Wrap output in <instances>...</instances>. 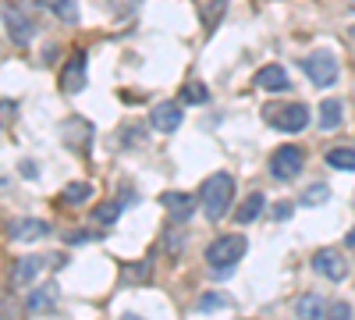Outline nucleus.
Wrapping results in <instances>:
<instances>
[{
	"instance_id": "26",
	"label": "nucleus",
	"mask_w": 355,
	"mask_h": 320,
	"mask_svg": "<svg viewBox=\"0 0 355 320\" xmlns=\"http://www.w3.org/2000/svg\"><path fill=\"white\" fill-rule=\"evenodd\" d=\"M117 217H121V207H117V203H103L100 210H93V221L96 224H114Z\"/></svg>"
},
{
	"instance_id": "11",
	"label": "nucleus",
	"mask_w": 355,
	"mask_h": 320,
	"mask_svg": "<svg viewBox=\"0 0 355 320\" xmlns=\"http://www.w3.org/2000/svg\"><path fill=\"white\" fill-rule=\"evenodd\" d=\"M150 125H153L157 132H174L178 125H182V107L171 103V100L157 103V107L150 110Z\"/></svg>"
},
{
	"instance_id": "22",
	"label": "nucleus",
	"mask_w": 355,
	"mask_h": 320,
	"mask_svg": "<svg viewBox=\"0 0 355 320\" xmlns=\"http://www.w3.org/2000/svg\"><path fill=\"white\" fill-rule=\"evenodd\" d=\"M327 199H331V189H327V182L309 185V189L299 196V203H302V207H320V203H327Z\"/></svg>"
},
{
	"instance_id": "12",
	"label": "nucleus",
	"mask_w": 355,
	"mask_h": 320,
	"mask_svg": "<svg viewBox=\"0 0 355 320\" xmlns=\"http://www.w3.org/2000/svg\"><path fill=\"white\" fill-rule=\"evenodd\" d=\"M256 85H259V90H266V93H284L288 85H291V78H288V71L281 65H266V68L256 71Z\"/></svg>"
},
{
	"instance_id": "9",
	"label": "nucleus",
	"mask_w": 355,
	"mask_h": 320,
	"mask_svg": "<svg viewBox=\"0 0 355 320\" xmlns=\"http://www.w3.org/2000/svg\"><path fill=\"white\" fill-rule=\"evenodd\" d=\"M61 139H64V146H71V150H89L93 125H89L85 118H68L64 128H61Z\"/></svg>"
},
{
	"instance_id": "1",
	"label": "nucleus",
	"mask_w": 355,
	"mask_h": 320,
	"mask_svg": "<svg viewBox=\"0 0 355 320\" xmlns=\"http://www.w3.org/2000/svg\"><path fill=\"white\" fill-rule=\"evenodd\" d=\"M199 199H202V214L210 217V221L227 217V210H231V199H234V178H231L227 171L210 174V178L202 182V189H199Z\"/></svg>"
},
{
	"instance_id": "31",
	"label": "nucleus",
	"mask_w": 355,
	"mask_h": 320,
	"mask_svg": "<svg viewBox=\"0 0 355 320\" xmlns=\"http://www.w3.org/2000/svg\"><path fill=\"white\" fill-rule=\"evenodd\" d=\"M274 217H277V221H288V217H291V203H277V207H274Z\"/></svg>"
},
{
	"instance_id": "24",
	"label": "nucleus",
	"mask_w": 355,
	"mask_h": 320,
	"mask_svg": "<svg viewBox=\"0 0 355 320\" xmlns=\"http://www.w3.org/2000/svg\"><path fill=\"white\" fill-rule=\"evenodd\" d=\"M64 203H85L89 196H93V185L89 182H71V185H64Z\"/></svg>"
},
{
	"instance_id": "32",
	"label": "nucleus",
	"mask_w": 355,
	"mask_h": 320,
	"mask_svg": "<svg viewBox=\"0 0 355 320\" xmlns=\"http://www.w3.org/2000/svg\"><path fill=\"white\" fill-rule=\"evenodd\" d=\"M348 246H355V228L348 231Z\"/></svg>"
},
{
	"instance_id": "4",
	"label": "nucleus",
	"mask_w": 355,
	"mask_h": 320,
	"mask_svg": "<svg viewBox=\"0 0 355 320\" xmlns=\"http://www.w3.org/2000/svg\"><path fill=\"white\" fill-rule=\"evenodd\" d=\"M302 71L313 85H320V90H327V85L338 82V57L331 50H313L302 57Z\"/></svg>"
},
{
	"instance_id": "21",
	"label": "nucleus",
	"mask_w": 355,
	"mask_h": 320,
	"mask_svg": "<svg viewBox=\"0 0 355 320\" xmlns=\"http://www.w3.org/2000/svg\"><path fill=\"white\" fill-rule=\"evenodd\" d=\"M224 0H210V4H206L202 8V28H206V33H214V28L220 25V18H224Z\"/></svg>"
},
{
	"instance_id": "33",
	"label": "nucleus",
	"mask_w": 355,
	"mask_h": 320,
	"mask_svg": "<svg viewBox=\"0 0 355 320\" xmlns=\"http://www.w3.org/2000/svg\"><path fill=\"white\" fill-rule=\"evenodd\" d=\"M121 320H142V317H135V313H125V317H121Z\"/></svg>"
},
{
	"instance_id": "19",
	"label": "nucleus",
	"mask_w": 355,
	"mask_h": 320,
	"mask_svg": "<svg viewBox=\"0 0 355 320\" xmlns=\"http://www.w3.org/2000/svg\"><path fill=\"white\" fill-rule=\"evenodd\" d=\"M295 313H299V320H320L323 317V299L306 292V296H299V303H295Z\"/></svg>"
},
{
	"instance_id": "28",
	"label": "nucleus",
	"mask_w": 355,
	"mask_h": 320,
	"mask_svg": "<svg viewBox=\"0 0 355 320\" xmlns=\"http://www.w3.org/2000/svg\"><path fill=\"white\" fill-rule=\"evenodd\" d=\"M15 114H18V103L15 100H0V128H8Z\"/></svg>"
},
{
	"instance_id": "15",
	"label": "nucleus",
	"mask_w": 355,
	"mask_h": 320,
	"mask_svg": "<svg viewBox=\"0 0 355 320\" xmlns=\"http://www.w3.org/2000/svg\"><path fill=\"white\" fill-rule=\"evenodd\" d=\"M160 203L171 210V217L182 221V217H189V214H192V203H196V199H192L189 192H164V196H160Z\"/></svg>"
},
{
	"instance_id": "14",
	"label": "nucleus",
	"mask_w": 355,
	"mask_h": 320,
	"mask_svg": "<svg viewBox=\"0 0 355 320\" xmlns=\"http://www.w3.org/2000/svg\"><path fill=\"white\" fill-rule=\"evenodd\" d=\"M28 4H36V8H43V11L57 15V18L68 22V25H75V22H78V4H75V0H28Z\"/></svg>"
},
{
	"instance_id": "23",
	"label": "nucleus",
	"mask_w": 355,
	"mask_h": 320,
	"mask_svg": "<svg viewBox=\"0 0 355 320\" xmlns=\"http://www.w3.org/2000/svg\"><path fill=\"white\" fill-rule=\"evenodd\" d=\"M182 100L185 103H206V100H210V90H206L202 82H185L182 85Z\"/></svg>"
},
{
	"instance_id": "29",
	"label": "nucleus",
	"mask_w": 355,
	"mask_h": 320,
	"mask_svg": "<svg viewBox=\"0 0 355 320\" xmlns=\"http://www.w3.org/2000/svg\"><path fill=\"white\" fill-rule=\"evenodd\" d=\"M327 320H352V306L348 303H334L331 313H327Z\"/></svg>"
},
{
	"instance_id": "34",
	"label": "nucleus",
	"mask_w": 355,
	"mask_h": 320,
	"mask_svg": "<svg viewBox=\"0 0 355 320\" xmlns=\"http://www.w3.org/2000/svg\"><path fill=\"white\" fill-rule=\"evenodd\" d=\"M348 4H352V8H355V0H348Z\"/></svg>"
},
{
	"instance_id": "16",
	"label": "nucleus",
	"mask_w": 355,
	"mask_h": 320,
	"mask_svg": "<svg viewBox=\"0 0 355 320\" xmlns=\"http://www.w3.org/2000/svg\"><path fill=\"white\" fill-rule=\"evenodd\" d=\"M320 128H323V132H334V128H341V100L327 96V100L320 103Z\"/></svg>"
},
{
	"instance_id": "5",
	"label": "nucleus",
	"mask_w": 355,
	"mask_h": 320,
	"mask_svg": "<svg viewBox=\"0 0 355 320\" xmlns=\"http://www.w3.org/2000/svg\"><path fill=\"white\" fill-rule=\"evenodd\" d=\"M306 164V153L299 146H277L270 153V174L277 182H291V178H299V171Z\"/></svg>"
},
{
	"instance_id": "17",
	"label": "nucleus",
	"mask_w": 355,
	"mask_h": 320,
	"mask_svg": "<svg viewBox=\"0 0 355 320\" xmlns=\"http://www.w3.org/2000/svg\"><path fill=\"white\" fill-rule=\"evenodd\" d=\"M263 207H266V199H263V192H252L245 203H242V207L239 210H234V221H239V224H252L259 214H263Z\"/></svg>"
},
{
	"instance_id": "18",
	"label": "nucleus",
	"mask_w": 355,
	"mask_h": 320,
	"mask_svg": "<svg viewBox=\"0 0 355 320\" xmlns=\"http://www.w3.org/2000/svg\"><path fill=\"white\" fill-rule=\"evenodd\" d=\"M53 303H57V285H43V288H36V292L25 299V306L33 310V313H40V310H53Z\"/></svg>"
},
{
	"instance_id": "3",
	"label": "nucleus",
	"mask_w": 355,
	"mask_h": 320,
	"mask_svg": "<svg viewBox=\"0 0 355 320\" xmlns=\"http://www.w3.org/2000/svg\"><path fill=\"white\" fill-rule=\"evenodd\" d=\"M263 121L277 132H302V128H309V107L295 103V100L291 103H266Z\"/></svg>"
},
{
	"instance_id": "20",
	"label": "nucleus",
	"mask_w": 355,
	"mask_h": 320,
	"mask_svg": "<svg viewBox=\"0 0 355 320\" xmlns=\"http://www.w3.org/2000/svg\"><path fill=\"white\" fill-rule=\"evenodd\" d=\"M327 164L338 171H355V146H334L327 150Z\"/></svg>"
},
{
	"instance_id": "6",
	"label": "nucleus",
	"mask_w": 355,
	"mask_h": 320,
	"mask_svg": "<svg viewBox=\"0 0 355 320\" xmlns=\"http://www.w3.org/2000/svg\"><path fill=\"white\" fill-rule=\"evenodd\" d=\"M313 271L320 278H331V281H345L348 278V264H345V256L338 249H316L313 253Z\"/></svg>"
},
{
	"instance_id": "25",
	"label": "nucleus",
	"mask_w": 355,
	"mask_h": 320,
	"mask_svg": "<svg viewBox=\"0 0 355 320\" xmlns=\"http://www.w3.org/2000/svg\"><path fill=\"white\" fill-rule=\"evenodd\" d=\"M231 306V299L224 296V292H206L202 299H199V310L206 313V310H227Z\"/></svg>"
},
{
	"instance_id": "10",
	"label": "nucleus",
	"mask_w": 355,
	"mask_h": 320,
	"mask_svg": "<svg viewBox=\"0 0 355 320\" xmlns=\"http://www.w3.org/2000/svg\"><path fill=\"white\" fill-rule=\"evenodd\" d=\"M82 85H85V53L75 50L71 61H68L64 71H61V90H64V93H78Z\"/></svg>"
},
{
	"instance_id": "2",
	"label": "nucleus",
	"mask_w": 355,
	"mask_h": 320,
	"mask_svg": "<svg viewBox=\"0 0 355 320\" xmlns=\"http://www.w3.org/2000/svg\"><path fill=\"white\" fill-rule=\"evenodd\" d=\"M245 249H249V242L242 235H224V239H217L210 249H206V264H210V271L217 278H227L231 267L245 256Z\"/></svg>"
},
{
	"instance_id": "30",
	"label": "nucleus",
	"mask_w": 355,
	"mask_h": 320,
	"mask_svg": "<svg viewBox=\"0 0 355 320\" xmlns=\"http://www.w3.org/2000/svg\"><path fill=\"white\" fill-rule=\"evenodd\" d=\"M182 246H185V239L178 231H167V253H182Z\"/></svg>"
},
{
	"instance_id": "7",
	"label": "nucleus",
	"mask_w": 355,
	"mask_h": 320,
	"mask_svg": "<svg viewBox=\"0 0 355 320\" xmlns=\"http://www.w3.org/2000/svg\"><path fill=\"white\" fill-rule=\"evenodd\" d=\"M50 224L46 221H36V217H15L11 224H8V235L15 239V242H36V239H46L50 235Z\"/></svg>"
},
{
	"instance_id": "27",
	"label": "nucleus",
	"mask_w": 355,
	"mask_h": 320,
	"mask_svg": "<svg viewBox=\"0 0 355 320\" xmlns=\"http://www.w3.org/2000/svg\"><path fill=\"white\" fill-rule=\"evenodd\" d=\"M146 278H150V264H146V260H142V264H128V267H125V281L139 285V281H146Z\"/></svg>"
},
{
	"instance_id": "13",
	"label": "nucleus",
	"mask_w": 355,
	"mask_h": 320,
	"mask_svg": "<svg viewBox=\"0 0 355 320\" xmlns=\"http://www.w3.org/2000/svg\"><path fill=\"white\" fill-rule=\"evenodd\" d=\"M40 271H43V256H21V260H15V267H11V285L25 288Z\"/></svg>"
},
{
	"instance_id": "8",
	"label": "nucleus",
	"mask_w": 355,
	"mask_h": 320,
	"mask_svg": "<svg viewBox=\"0 0 355 320\" xmlns=\"http://www.w3.org/2000/svg\"><path fill=\"white\" fill-rule=\"evenodd\" d=\"M4 28H8V36H11L18 47H28V43H33V36H36V25L28 22L21 11H15V8L4 11Z\"/></svg>"
}]
</instances>
